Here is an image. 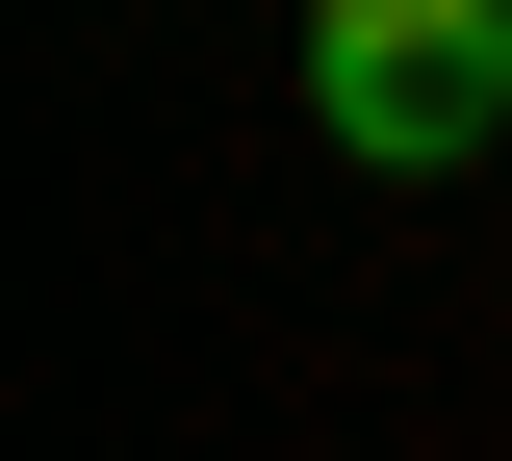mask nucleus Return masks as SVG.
I'll use <instances>...</instances> for the list:
<instances>
[{"label": "nucleus", "mask_w": 512, "mask_h": 461, "mask_svg": "<svg viewBox=\"0 0 512 461\" xmlns=\"http://www.w3.org/2000/svg\"><path fill=\"white\" fill-rule=\"evenodd\" d=\"M308 103H333V154L436 180L512 129V0H308Z\"/></svg>", "instance_id": "f257e3e1"}]
</instances>
